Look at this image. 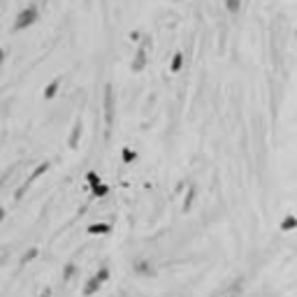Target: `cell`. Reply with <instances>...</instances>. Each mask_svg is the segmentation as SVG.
I'll return each instance as SVG.
<instances>
[{
    "label": "cell",
    "mask_w": 297,
    "mask_h": 297,
    "mask_svg": "<svg viewBox=\"0 0 297 297\" xmlns=\"http://www.w3.org/2000/svg\"><path fill=\"white\" fill-rule=\"evenodd\" d=\"M86 181H88V186H91V188H95V186H100V183H103V181H100V176H97L95 172H88V174H86Z\"/></svg>",
    "instance_id": "11"
},
{
    "label": "cell",
    "mask_w": 297,
    "mask_h": 297,
    "mask_svg": "<svg viewBox=\"0 0 297 297\" xmlns=\"http://www.w3.org/2000/svg\"><path fill=\"white\" fill-rule=\"evenodd\" d=\"M37 19H40L37 7L35 5H28L26 10H21V12L17 14V19H14V31H26V28H31Z\"/></svg>",
    "instance_id": "1"
},
{
    "label": "cell",
    "mask_w": 297,
    "mask_h": 297,
    "mask_svg": "<svg viewBox=\"0 0 297 297\" xmlns=\"http://www.w3.org/2000/svg\"><path fill=\"white\" fill-rule=\"evenodd\" d=\"M5 63V49H0V65Z\"/></svg>",
    "instance_id": "18"
},
{
    "label": "cell",
    "mask_w": 297,
    "mask_h": 297,
    "mask_svg": "<svg viewBox=\"0 0 297 297\" xmlns=\"http://www.w3.org/2000/svg\"><path fill=\"white\" fill-rule=\"evenodd\" d=\"M107 193H110V186H107V183H100V186L93 188V197H105Z\"/></svg>",
    "instance_id": "10"
},
{
    "label": "cell",
    "mask_w": 297,
    "mask_h": 297,
    "mask_svg": "<svg viewBox=\"0 0 297 297\" xmlns=\"http://www.w3.org/2000/svg\"><path fill=\"white\" fill-rule=\"evenodd\" d=\"M5 219V209H3V207H0V221Z\"/></svg>",
    "instance_id": "19"
},
{
    "label": "cell",
    "mask_w": 297,
    "mask_h": 297,
    "mask_svg": "<svg viewBox=\"0 0 297 297\" xmlns=\"http://www.w3.org/2000/svg\"><path fill=\"white\" fill-rule=\"evenodd\" d=\"M123 163H130V160H135V151H130V149H123Z\"/></svg>",
    "instance_id": "14"
},
{
    "label": "cell",
    "mask_w": 297,
    "mask_h": 297,
    "mask_svg": "<svg viewBox=\"0 0 297 297\" xmlns=\"http://www.w3.org/2000/svg\"><path fill=\"white\" fill-rule=\"evenodd\" d=\"M35 255H37V249H31V251H28V253H26L24 262H31V260H33V258H35Z\"/></svg>",
    "instance_id": "16"
},
{
    "label": "cell",
    "mask_w": 297,
    "mask_h": 297,
    "mask_svg": "<svg viewBox=\"0 0 297 297\" xmlns=\"http://www.w3.org/2000/svg\"><path fill=\"white\" fill-rule=\"evenodd\" d=\"M292 228H297V219H292V216H288V219L281 223V230H292Z\"/></svg>",
    "instance_id": "13"
},
{
    "label": "cell",
    "mask_w": 297,
    "mask_h": 297,
    "mask_svg": "<svg viewBox=\"0 0 297 297\" xmlns=\"http://www.w3.org/2000/svg\"><path fill=\"white\" fill-rule=\"evenodd\" d=\"M107 279H110V267H100V269L93 274L91 279L86 281V285H84V297L95 295V292L100 290V285H103Z\"/></svg>",
    "instance_id": "2"
},
{
    "label": "cell",
    "mask_w": 297,
    "mask_h": 297,
    "mask_svg": "<svg viewBox=\"0 0 297 297\" xmlns=\"http://www.w3.org/2000/svg\"><path fill=\"white\" fill-rule=\"evenodd\" d=\"M81 130H84V126H81V121H77V123H74V128H72V133H70V137H67V146H70V149H77V146H79Z\"/></svg>",
    "instance_id": "6"
},
{
    "label": "cell",
    "mask_w": 297,
    "mask_h": 297,
    "mask_svg": "<svg viewBox=\"0 0 297 297\" xmlns=\"http://www.w3.org/2000/svg\"><path fill=\"white\" fill-rule=\"evenodd\" d=\"M225 5H228V10H230L232 14H237L239 7H242V0H225Z\"/></svg>",
    "instance_id": "12"
},
{
    "label": "cell",
    "mask_w": 297,
    "mask_h": 297,
    "mask_svg": "<svg viewBox=\"0 0 297 297\" xmlns=\"http://www.w3.org/2000/svg\"><path fill=\"white\" fill-rule=\"evenodd\" d=\"M88 232H91V235H110L112 225H107V223H93L91 228H88Z\"/></svg>",
    "instance_id": "7"
},
{
    "label": "cell",
    "mask_w": 297,
    "mask_h": 297,
    "mask_svg": "<svg viewBox=\"0 0 297 297\" xmlns=\"http://www.w3.org/2000/svg\"><path fill=\"white\" fill-rule=\"evenodd\" d=\"M146 63H149L146 44H142V47H137V51H135V58H133V63H130V70H133V72H142V70L146 67Z\"/></svg>",
    "instance_id": "4"
},
{
    "label": "cell",
    "mask_w": 297,
    "mask_h": 297,
    "mask_svg": "<svg viewBox=\"0 0 297 297\" xmlns=\"http://www.w3.org/2000/svg\"><path fill=\"white\" fill-rule=\"evenodd\" d=\"M72 272H74V265H67V267H65V281L72 276Z\"/></svg>",
    "instance_id": "17"
},
{
    "label": "cell",
    "mask_w": 297,
    "mask_h": 297,
    "mask_svg": "<svg viewBox=\"0 0 297 297\" xmlns=\"http://www.w3.org/2000/svg\"><path fill=\"white\" fill-rule=\"evenodd\" d=\"M58 86H61V81H58V79H54V81H51V84L44 88V100H54V95L58 93Z\"/></svg>",
    "instance_id": "8"
},
{
    "label": "cell",
    "mask_w": 297,
    "mask_h": 297,
    "mask_svg": "<svg viewBox=\"0 0 297 297\" xmlns=\"http://www.w3.org/2000/svg\"><path fill=\"white\" fill-rule=\"evenodd\" d=\"M181 65H183V54H174L170 70H172V72H179V70H181Z\"/></svg>",
    "instance_id": "9"
},
{
    "label": "cell",
    "mask_w": 297,
    "mask_h": 297,
    "mask_svg": "<svg viewBox=\"0 0 297 297\" xmlns=\"http://www.w3.org/2000/svg\"><path fill=\"white\" fill-rule=\"evenodd\" d=\"M135 269H137V272H151V269H149V265H146V262H137V267H135Z\"/></svg>",
    "instance_id": "15"
},
{
    "label": "cell",
    "mask_w": 297,
    "mask_h": 297,
    "mask_svg": "<svg viewBox=\"0 0 297 297\" xmlns=\"http://www.w3.org/2000/svg\"><path fill=\"white\" fill-rule=\"evenodd\" d=\"M105 123H107V128L114 123V95H112V86L105 88Z\"/></svg>",
    "instance_id": "5"
},
{
    "label": "cell",
    "mask_w": 297,
    "mask_h": 297,
    "mask_svg": "<svg viewBox=\"0 0 297 297\" xmlns=\"http://www.w3.org/2000/svg\"><path fill=\"white\" fill-rule=\"evenodd\" d=\"M47 170H49V163H42V165H40V167H37V170L33 172L31 176H28V181H26L24 186H21V188H19V190H17V195H14V197H17V200H21V197H24V195L28 193V188L33 186V181H35V179H40V176H42Z\"/></svg>",
    "instance_id": "3"
}]
</instances>
